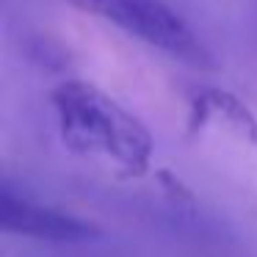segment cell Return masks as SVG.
<instances>
[{"instance_id": "6da1fadb", "label": "cell", "mask_w": 257, "mask_h": 257, "mask_svg": "<svg viewBox=\"0 0 257 257\" xmlns=\"http://www.w3.org/2000/svg\"><path fill=\"white\" fill-rule=\"evenodd\" d=\"M50 105L64 144L127 174H144L152 161L150 130L113 97L89 80H64L50 91Z\"/></svg>"}, {"instance_id": "7a4b0ae2", "label": "cell", "mask_w": 257, "mask_h": 257, "mask_svg": "<svg viewBox=\"0 0 257 257\" xmlns=\"http://www.w3.org/2000/svg\"><path fill=\"white\" fill-rule=\"evenodd\" d=\"M67 3L177 61L194 67L210 64L207 61L210 56L196 39V34L163 0H67Z\"/></svg>"}, {"instance_id": "3957f363", "label": "cell", "mask_w": 257, "mask_h": 257, "mask_svg": "<svg viewBox=\"0 0 257 257\" xmlns=\"http://www.w3.org/2000/svg\"><path fill=\"white\" fill-rule=\"evenodd\" d=\"M0 229L6 235L50 240V243H78V240H89L97 235V227L91 221H83L56 207L36 205L14 194V188L9 185H3L0 191Z\"/></svg>"}, {"instance_id": "277c9868", "label": "cell", "mask_w": 257, "mask_h": 257, "mask_svg": "<svg viewBox=\"0 0 257 257\" xmlns=\"http://www.w3.org/2000/svg\"><path fill=\"white\" fill-rule=\"evenodd\" d=\"M194 108L202 111V116L221 119L224 127L232 130L238 139L257 144V116L243 105V102L232 100L224 91H199V97L194 100Z\"/></svg>"}]
</instances>
